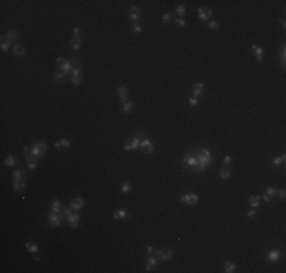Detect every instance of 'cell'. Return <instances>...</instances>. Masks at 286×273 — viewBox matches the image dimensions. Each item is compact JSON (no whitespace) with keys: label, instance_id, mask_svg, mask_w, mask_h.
Returning a JSON list of instances; mask_svg holds the SVG:
<instances>
[{"label":"cell","instance_id":"cell-1","mask_svg":"<svg viewBox=\"0 0 286 273\" xmlns=\"http://www.w3.org/2000/svg\"><path fill=\"white\" fill-rule=\"evenodd\" d=\"M193 153H195V156H196V160H198V167H196L195 172H198V173L206 172V170L209 169V166L212 164L210 150H209L207 147H204V149H199L198 152H193Z\"/></svg>","mask_w":286,"mask_h":273},{"label":"cell","instance_id":"cell-2","mask_svg":"<svg viewBox=\"0 0 286 273\" xmlns=\"http://www.w3.org/2000/svg\"><path fill=\"white\" fill-rule=\"evenodd\" d=\"M63 215L67 219L70 228H78L79 220H81V214L79 212H72L70 208H69V209H63Z\"/></svg>","mask_w":286,"mask_h":273},{"label":"cell","instance_id":"cell-3","mask_svg":"<svg viewBox=\"0 0 286 273\" xmlns=\"http://www.w3.org/2000/svg\"><path fill=\"white\" fill-rule=\"evenodd\" d=\"M61 220H63V215H60L58 212L50 211V212L47 214V223H49L52 228H60V226H61Z\"/></svg>","mask_w":286,"mask_h":273},{"label":"cell","instance_id":"cell-4","mask_svg":"<svg viewBox=\"0 0 286 273\" xmlns=\"http://www.w3.org/2000/svg\"><path fill=\"white\" fill-rule=\"evenodd\" d=\"M154 255H155L157 258H160L162 261H168V259H171V258H172L174 252H172V249H169V247H165V249H157Z\"/></svg>","mask_w":286,"mask_h":273},{"label":"cell","instance_id":"cell-5","mask_svg":"<svg viewBox=\"0 0 286 273\" xmlns=\"http://www.w3.org/2000/svg\"><path fill=\"white\" fill-rule=\"evenodd\" d=\"M180 202L184 205H195L198 202V196L196 194H184L180 197Z\"/></svg>","mask_w":286,"mask_h":273},{"label":"cell","instance_id":"cell-6","mask_svg":"<svg viewBox=\"0 0 286 273\" xmlns=\"http://www.w3.org/2000/svg\"><path fill=\"white\" fill-rule=\"evenodd\" d=\"M198 17L201 21H207L212 17V9L210 8H198Z\"/></svg>","mask_w":286,"mask_h":273},{"label":"cell","instance_id":"cell-7","mask_svg":"<svg viewBox=\"0 0 286 273\" xmlns=\"http://www.w3.org/2000/svg\"><path fill=\"white\" fill-rule=\"evenodd\" d=\"M140 147L143 149V152H145V153H152V150H154L152 141L149 138H143L141 143H140Z\"/></svg>","mask_w":286,"mask_h":273},{"label":"cell","instance_id":"cell-8","mask_svg":"<svg viewBox=\"0 0 286 273\" xmlns=\"http://www.w3.org/2000/svg\"><path fill=\"white\" fill-rule=\"evenodd\" d=\"M85 205V202H84V199L82 197H75L72 202H70V208L72 209H82V206Z\"/></svg>","mask_w":286,"mask_h":273},{"label":"cell","instance_id":"cell-9","mask_svg":"<svg viewBox=\"0 0 286 273\" xmlns=\"http://www.w3.org/2000/svg\"><path fill=\"white\" fill-rule=\"evenodd\" d=\"M58 68H61V71L64 73V74H69L72 70H73V65H72V61H69V59H64V62L58 67Z\"/></svg>","mask_w":286,"mask_h":273},{"label":"cell","instance_id":"cell-10","mask_svg":"<svg viewBox=\"0 0 286 273\" xmlns=\"http://www.w3.org/2000/svg\"><path fill=\"white\" fill-rule=\"evenodd\" d=\"M158 264V259L155 258V255H149L148 259H146V271H151L154 265Z\"/></svg>","mask_w":286,"mask_h":273},{"label":"cell","instance_id":"cell-11","mask_svg":"<svg viewBox=\"0 0 286 273\" xmlns=\"http://www.w3.org/2000/svg\"><path fill=\"white\" fill-rule=\"evenodd\" d=\"M143 133H135L134 136H132V141H131V146H132V150L134 149H137L138 146H140V143H141V140H143Z\"/></svg>","mask_w":286,"mask_h":273},{"label":"cell","instance_id":"cell-12","mask_svg":"<svg viewBox=\"0 0 286 273\" xmlns=\"http://www.w3.org/2000/svg\"><path fill=\"white\" fill-rule=\"evenodd\" d=\"M117 94H119V99H120V102H122V103H123V102H126L128 90H126V87H125V85H120V87L117 88Z\"/></svg>","mask_w":286,"mask_h":273},{"label":"cell","instance_id":"cell-13","mask_svg":"<svg viewBox=\"0 0 286 273\" xmlns=\"http://www.w3.org/2000/svg\"><path fill=\"white\" fill-rule=\"evenodd\" d=\"M251 50H253V53L256 55L257 61H259V62H262V56H263V49H262V47H259V46H256V44H253V46H251Z\"/></svg>","mask_w":286,"mask_h":273},{"label":"cell","instance_id":"cell-14","mask_svg":"<svg viewBox=\"0 0 286 273\" xmlns=\"http://www.w3.org/2000/svg\"><path fill=\"white\" fill-rule=\"evenodd\" d=\"M44 153H46L44 150H41V149H38L37 146H34V147H32V152H31V156L35 158V160H41V158L44 156Z\"/></svg>","mask_w":286,"mask_h":273},{"label":"cell","instance_id":"cell-15","mask_svg":"<svg viewBox=\"0 0 286 273\" xmlns=\"http://www.w3.org/2000/svg\"><path fill=\"white\" fill-rule=\"evenodd\" d=\"M280 259V252L277 249H272L269 253H268V261L269 262H277Z\"/></svg>","mask_w":286,"mask_h":273},{"label":"cell","instance_id":"cell-16","mask_svg":"<svg viewBox=\"0 0 286 273\" xmlns=\"http://www.w3.org/2000/svg\"><path fill=\"white\" fill-rule=\"evenodd\" d=\"M12 50H14V55H15V56H25V55H26V49H25V46H22V44H15Z\"/></svg>","mask_w":286,"mask_h":273},{"label":"cell","instance_id":"cell-17","mask_svg":"<svg viewBox=\"0 0 286 273\" xmlns=\"http://www.w3.org/2000/svg\"><path fill=\"white\" fill-rule=\"evenodd\" d=\"M14 190H15L17 193H23V191L26 190L25 181H14Z\"/></svg>","mask_w":286,"mask_h":273},{"label":"cell","instance_id":"cell-18","mask_svg":"<svg viewBox=\"0 0 286 273\" xmlns=\"http://www.w3.org/2000/svg\"><path fill=\"white\" fill-rule=\"evenodd\" d=\"M248 203H250V206L251 208H259V205H260V196H251L250 199H248Z\"/></svg>","mask_w":286,"mask_h":273},{"label":"cell","instance_id":"cell-19","mask_svg":"<svg viewBox=\"0 0 286 273\" xmlns=\"http://www.w3.org/2000/svg\"><path fill=\"white\" fill-rule=\"evenodd\" d=\"M81 44H82V38H81V37L70 40V49H73V50H78V49L81 47Z\"/></svg>","mask_w":286,"mask_h":273},{"label":"cell","instance_id":"cell-20","mask_svg":"<svg viewBox=\"0 0 286 273\" xmlns=\"http://www.w3.org/2000/svg\"><path fill=\"white\" fill-rule=\"evenodd\" d=\"M192 90H193V96L195 97H198L199 94H204V85L203 84H195L192 87Z\"/></svg>","mask_w":286,"mask_h":273},{"label":"cell","instance_id":"cell-21","mask_svg":"<svg viewBox=\"0 0 286 273\" xmlns=\"http://www.w3.org/2000/svg\"><path fill=\"white\" fill-rule=\"evenodd\" d=\"M81 73H82V67H81V65H75L73 70H72V79H79V77H82Z\"/></svg>","mask_w":286,"mask_h":273},{"label":"cell","instance_id":"cell-22","mask_svg":"<svg viewBox=\"0 0 286 273\" xmlns=\"http://www.w3.org/2000/svg\"><path fill=\"white\" fill-rule=\"evenodd\" d=\"M26 164H28V169H29V170H35V169H37V160L32 158L31 155L26 156Z\"/></svg>","mask_w":286,"mask_h":273},{"label":"cell","instance_id":"cell-23","mask_svg":"<svg viewBox=\"0 0 286 273\" xmlns=\"http://www.w3.org/2000/svg\"><path fill=\"white\" fill-rule=\"evenodd\" d=\"M63 203L60 202V200H53L52 202V208H50V211H53V212H63Z\"/></svg>","mask_w":286,"mask_h":273},{"label":"cell","instance_id":"cell-24","mask_svg":"<svg viewBox=\"0 0 286 273\" xmlns=\"http://www.w3.org/2000/svg\"><path fill=\"white\" fill-rule=\"evenodd\" d=\"M25 178H26V173L23 170H17V172L12 173V179L14 181H25Z\"/></svg>","mask_w":286,"mask_h":273},{"label":"cell","instance_id":"cell-25","mask_svg":"<svg viewBox=\"0 0 286 273\" xmlns=\"http://www.w3.org/2000/svg\"><path fill=\"white\" fill-rule=\"evenodd\" d=\"M113 217H114L116 220H120V219H125V217H128V214H126V209H117V211H114Z\"/></svg>","mask_w":286,"mask_h":273},{"label":"cell","instance_id":"cell-26","mask_svg":"<svg viewBox=\"0 0 286 273\" xmlns=\"http://www.w3.org/2000/svg\"><path fill=\"white\" fill-rule=\"evenodd\" d=\"M134 109V103L132 102H123V105H122V112H131Z\"/></svg>","mask_w":286,"mask_h":273},{"label":"cell","instance_id":"cell-27","mask_svg":"<svg viewBox=\"0 0 286 273\" xmlns=\"http://www.w3.org/2000/svg\"><path fill=\"white\" fill-rule=\"evenodd\" d=\"M55 147L56 149H61V147H70V141L69 140H66V138H63V140H60V141H56L55 143Z\"/></svg>","mask_w":286,"mask_h":273},{"label":"cell","instance_id":"cell-28","mask_svg":"<svg viewBox=\"0 0 286 273\" xmlns=\"http://www.w3.org/2000/svg\"><path fill=\"white\" fill-rule=\"evenodd\" d=\"M19 37H20L19 31H9V32L6 34V40H8V41H14V40H17Z\"/></svg>","mask_w":286,"mask_h":273},{"label":"cell","instance_id":"cell-29","mask_svg":"<svg viewBox=\"0 0 286 273\" xmlns=\"http://www.w3.org/2000/svg\"><path fill=\"white\" fill-rule=\"evenodd\" d=\"M131 190H132V185H131V182H128V181L122 182V185H120V191H122V193H129Z\"/></svg>","mask_w":286,"mask_h":273},{"label":"cell","instance_id":"cell-30","mask_svg":"<svg viewBox=\"0 0 286 273\" xmlns=\"http://www.w3.org/2000/svg\"><path fill=\"white\" fill-rule=\"evenodd\" d=\"M219 173H221V178H222V179H230V178H231V170H230L228 167H224Z\"/></svg>","mask_w":286,"mask_h":273},{"label":"cell","instance_id":"cell-31","mask_svg":"<svg viewBox=\"0 0 286 273\" xmlns=\"http://www.w3.org/2000/svg\"><path fill=\"white\" fill-rule=\"evenodd\" d=\"M26 249H28L31 253H37V252H38V246H37L35 243H32V241H28V243H26Z\"/></svg>","mask_w":286,"mask_h":273},{"label":"cell","instance_id":"cell-32","mask_svg":"<svg viewBox=\"0 0 286 273\" xmlns=\"http://www.w3.org/2000/svg\"><path fill=\"white\" fill-rule=\"evenodd\" d=\"M234 270H236V265H234L233 262L227 261V262H225V265H224V271H225V273H233Z\"/></svg>","mask_w":286,"mask_h":273},{"label":"cell","instance_id":"cell-33","mask_svg":"<svg viewBox=\"0 0 286 273\" xmlns=\"http://www.w3.org/2000/svg\"><path fill=\"white\" fill-rule=\"evenodd\" d=\"M280 62H281V65L284 67V64H286V47H284V44H283L281 49H280Z\"/></svg>","mask_w":286,"mask_h":273},{"label":"cell","instance_id":"cell-34","mask_svg":"<svg viewBox=\"0 0 286 273\" xmlns=\"http://www.w3.org/2000/svg\"><path fill=\"white\" fill-rule=\"evenodd\" d=\"M66 76H67V74H64V73H63L61 70H58V71H56V73L53 74V79H55L56 82H63V81L66 79Z\"/></svg>","mask_w":286,"mask_h":273},{"label":"cell","instance_id":"cell-35","mask_svg":"<svg viewBox=\"0 0 286 273\" xmlns=\"http://www.w3.org/2000/svg\"><path fill=\"white\" fill-rule=\"evenodd\" d=\"M5 164H6L8 167H14V166L17 164V161H15V158H14V156H11V155H9V156H6V158H5Z\"/></svg>","mask_w":286,"mask_h":273},{"label":"cell","instance_id":"cell-36","mask_svg":"<svg viewBox=\"0 0 286 273\" xmlns=\"http://www.w3.org/2000/svg\"><path fill=\"white\" fill-rule=\"evenodd\" d=\"M265 194H266V196H269V197L272 199V197L277 194V188H274V187H268V188L265 190Z\"/></svg>","mask_w":286,"mask_h":273},{"label":"cell","instance_id":"cell-37","mask_svg":"<svg viewBox=\"0 0 286 273\" xmlns=\"http://www.w3.org/2000/svg\"><path fill=\"white\" fill-rule=\"evenodd\" d=\"M9 46H11V41H8V40H5V37H2V50L3 52H6V50H9Z\"/></svg>","mask_w":286,"mask_h":273},{"label":"cell","instance_id":"cell-38","mask_svg":"<svg viewBox=\"0 0 286 273\" xmlns=\"http://www.w3.org/2000/svg\"><path fill=\"white\" fill-rule=\"evenodd\" d=\"M175 12H177V15H180V18H183V15L186 14V6H184V5H180V6H177Z\"/></svg>","mask_w":286,"mask_h":273},{"label":"cell","instance_id":"cell-39","mask_svg":"<svg viewBox=\"0 0 286 273\" xmlns=\"http://www.w3.org/2000/svg\"><path fill=\"white\" fill-rule=\"evenodd\" d=\"M284 160H286V156L281 155V156H278V158H274V160H272V164H274V166H280V164L284 163Z\"/></svg>","mask_w":286,"mask_h":273},{"label":"cell","instance_id":"cell-40","mask_svg":"<svg viewBox=\"0 0 286 273\" xmlns=\"http://www.w3.org/2000/svg\"><path fill=\"white\" fill-rule=\"evenodd\" d=\"M209 29H212V31H218V29H219V23L215 21V20H210V21H209Z\"/></svg>","mask_w":286,"mask_h":273},{"label":"cell","instance_id":"cell-41","mask_svg":"<svg viewBox=\"0 0 286 273\" xmlns=\"http://www.w3.org/2000/svg\"><path fill=\"white\" fill-rule=\"evenodd\" d=\"M34 146H37L38 149H41V150H44V152H47V144H46V141H37Z\"/></svg>","mask_w":286,"mask_h":273},{"label":"cell","instance_id":"cell-42","mask_svg":"<svg viewBox=\"0 0 286 273\" xmlns=\"http://www.w3.org/2000/svg\"><path fill=\"white\" fill-rule=\"evenodd\" d=\"M141 29H143V28H141V25H140V23H135V25L132 26V31H134L135 34H140V32H141Z\"/></svg>","mask_w":286,"mask_h":273},{"label":"cell","instance_id":"cell-43","mask_svg":"<svg viewBox=\"0 0 286 273\" xmlns=\"http://www.w3.org/2000/svg\"><path fill=\"white\" fill-rule=\"evenodd\" d=\"M175 23H177V26H180V28H184V26H186V21H184L183 18H180V17L175 20Z\"/></svg>","mask_w":286,"mask_h":273},{"label":"cell","instance_id":"cell-44","mask_svg":"<svg viewBox=\"0 0 286 273\" xmlns=\"http://www.w3.org/2000/svg\"><path fill=\"white\" fill-rule=\"evenodd\" d=\"M79 32H81L79 26H75L73 28V38H79Z\"/></svg>","mask_w":286,"mask_h":273},{"label":"cell","instance_id":"cell-45","mask_svg":"<svg viewBox=\"0 0 286 273\" xmlns=\"http://www.w3.org/2000/svg\"><path fill=\"white\" fill-rule=\"evenodd\" d=\"M196 103H198V97H195V96H192V97L189 99V105H190V106H195Z\"/></svg>","mask_w":286,"mask_h":273},{"label":"cell","instance_id":"cell-46","mask_svg":"<svg viewBox=\"0 0 286 273\" xmlns=\"http://www.w3.org/2000/svg\"><path fill=\"white\" fill-rule=\"evenodd\" d=\"M129 14H140L138 6H131V8H129Z\"/></svg>","mask_w":286,"mask_h":273},{"label":"cell","instance_id":"cell-47","mask_svg":"<svg viewBox=\"0 0 286 273\" xmlns=\"http://www.w3.org/2000/svg\"><path fill=\"white\" fill-rule=\"evenodd\" d=\"M138 18H140L138 14H129V21H137Z\"/></svg>","mask_w":286,"mask_h":273},{"label":"cell","instance_id":"cell-48","mask_svg":"<svg viewBox=\"0 0 286 273\" xmlns=\"http://www.w3.org/2000/svg\"><path fill=\"white\" fill-rule=\"evenodd\" d=\"M126 152H129V150H132V146H131V140H128L126 143H125V147H123Z\"/></svg>","mask_w":286,"mask_h":273},{"label":"cell","instance_id":"cell-49","mask_svg":"<svg viewBox=\"0 0 286 273\" xmlns=\"http://www.w3.org/2000/svg\"><path fill=\"white\" fill-rule=\"evenodd\" d=\"M146 252H148V255H154V253H155V249H154V246H151V244H149V246L146 247Z\"/></svg>","mask_w":286,"mask_h":273},{"label":"cell","instance_id":"cell-50","mask_svg":"<svg viewBox=\"0 0 286 273\" xmlns=\"http://www.w3.org/2000/svg\"><path fill=\"white\" fill-rule=\"evenodd\" d=\"M224 164H225V166H230V164H231V156H230V155L224 156Z\"/></svg>","mask_w":286,"mask_h":273},{"label":"cell","instance_id":"cell-51","mask_svg":"<svg viewBox=\"0 0 286 273\" xmlns=\"http://www.w3.org/2000/svg\"><path fill=\"white\" fill-rule=\"evenodd\" d=\"M31 152H32V149H31V147H28V146H26V147H23V153H25L26 156H29V155H31Z\"/></svg>","mask_w":286,"mask_h":273},{"label":"cell","instance_id":"cell-52","mask_svg":"<svg viewBox=\"0 0 286 273\" xmlns=\"http://www.w3.org/2000/svg\"><path fill=\"white\" fill-rule=\"evenodd\" d=\"M169 20H171V14H168V12L163 14V23H168Z\"/></svg>","mask_w":286,"mask_h":273},{"label":"cell","instance_id":"cell-53","mask_svg":"<svg viewBox=\"0 0 286 273\" xmlns=\"http://www.w3.org/2000/svg\"><path fill=\"white\" fill-rule=\"evenodd\" d=\"M248 217H250V219H254V217H256V209H254V208H253L251 211H248Z\"/></svg>","mask_w":286,"mask_h":273},{"label":"cell","instance_id":"cell-54","mask_svg":"<svg viewBox=\"0 0 286 273\" xmlns=\"http://www.w3.org/2000/svg\"><path fill=\"white\" fill-rule=\"evenodd\" d=\"M284 196H286V191H284V190H280V191H278V197L283 200V199H284Z\"/></svg>","mask_w":286,"mask_h":273},{"label":"cell","instance_id":"cell-55","mask_svg":"<svg viewBox=\"0 0 286 273\" xmlns=\"http://www.w3.org/2000/svg\"><path fill=\"white\" fill-rule=\"evenodd\" d=\"M260 199H263V200H265V202H271V197H269V196H266V194H265V193H263V194H262V196H260Z\"/></svg>","mask_w":286,"mask_h":273},{"label":"cell","instance_id":"cell-56","mask_svg":"<svg viewBox=\"0 0 286 273\" xmlns=\"http://www.w3.org/2000/svg\"><path fill=\"white\" fill-rule=\"evenodd\" d=\"M55 62H56V65L60 67V65H61V64L64 62V58H56V61H55Z\"/></svg>","mask_w":286,"mask_h":273}]
</instances>
